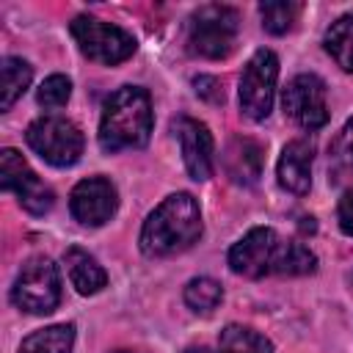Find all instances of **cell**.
Instances as JSON below:
<instances>
[{
	"instance_id": "277c9868",
	"label": "cell",
	"mask_w": 353,
	"mask_h": 353,
	"mask_svg": "<svg viewBox=\"0 0 353 353\" xmlns=\"http://www.w3.org/2000/svg\"><path fill=\"white\" fill-rule=\"evenodd\" d=\"M237 11L232 6H221V3H210L201 6L190 14L188 19V50L193 55L201 58H226L234 50L237 41Z\"/></svg>"
},
{
	"instance_id": "d6986e66",
	"label": "cell",
	"mask_w": 353,
	"mask_h": 353,
	"mask_svg": "<svg viewBox=\"0 0 353 353\" xmlns=\"http://www.w3.org/2000/svg\"><path fill=\"white\" fill-rule=\"evenodd\" d=\"M218 353H273V345L245 325H226L218 336Z\"/></svg>"
},
{
	"instance_id": "ba28073f",
	"label": "cell",
	"mask_w": 353,
	"mask_h": 353,
	"mask_svg": "<svg viewBox=\"0 0 353 353\" xmlns=\"http://www.w3.org/2000/svg\"><path fill=\"white\" fill-rule=\"evenodd\" d=\"M279 80V58L270 50H256L240 74V110L262 121L273 110V94Z\"/></svg>"
},
{
	"instance_id": "6da1fadb",
	"label": "cell",
	"mask_w": 353,
	"mask_h": 353,
	"mask_svg": "<svg viewBox=\"0 0 353 353\" xmlns=\"http://www.w3.org/2000/svg\"><path fill=\"white\" fill-rule=\"evenodd\" d=\"M229 268L237 276H306L317 270V256L298 240H284L270 226H256L245 232L229 248Z\"/></svg>"
},
{
	"instance_id": "484cf974",
	"label": "cell",
	"mask_w": 353,
	"mask_h": 353,
	"mask_svg": "<svg viewBox=\"0 0 353 353\" xmlns=\"http://www.w3.org/2000/svg\"><path fill=\"white\" fill-rule=\"evenodd\" d=\"M188 353H215V350H210V347H190Z\"/></svg>"
},
{
	"instance_id": "ffe728a7",
	"label": "cell",
	"mask_w": 353,
	"mask_h": 353,
	"mask_svg": "<svg viewBox=\"0 0 353 353\" xmlns=\"http://www.w3.org/2000/svg\"><path fill=\"white\" fill-rule=\"evenodd\" d=\"M223 298V290L215 279H207V276H199V279H190L188 287H185V303L196 312V314H210L215 312V306L221 303Z\"/></svg>"
},
{
	"instance_id": "3957f363",
	"label": "cell",
	"mask_w": 353,
	"mask_h": 353,
	"mask_svg": "<svg viewBox=\"0 0 353 353\" xmlns=\"http://www.w3.org/2000/svg\"><path fill=\"white\" fill-rule=\"evenodd\" d=\"M152 135V99L138 85H121L102 105L99 146L105 152L141 149Z\"/></svg>"
},
{
	"instance_id": "44dd1931",
	"label": "cell",
	"mask_w": 353,
	"mask_h": 353,
	"mask_svg": "<svg viewBox=\"0 0 353 353\" xmlns=\"http://www.w3.org/2000/svg\"><path fill=\"white\" fill-rule=\"evenodd\" d=\"M298 14H301V6H298V3H290V0H287V3H284V0H279V3H259L262 28H265L268 33H276V36L287 33V30L295 25Z\"/></svg>"
},
{
	"instance_id": "cb8c5ba5",
	"label": "cell",
	"mask_w": 353,
	"mask_h": 353,
	"mask_svg": "<svg viewBox=\"0 0 353 353\" xmlns=\"http://www.w3.org/2000/svg\"><path fill=\"white\" fill-rule=\"evenodd\" d=\"M193 85H196V94H201V97H207L210 102H221V99H223V88H221V83H218L215 77H207V74H199V77L193 80Z\"/></svg>"
},
{
	"instance_id": "7402d4cb",
	"label": "cell",
	"mask_w": 353,
	"mask_h": 353,
	"mask_svg": "<svg viewBox=\"0 0 353 353\" xmlns=\"http://www.w3.org/2000/svg\"><path fill=\"white\" fill-rule=\"evenodd\" d=\"M69 97H72V83H69V77H63V74H50V77L39 85V91H36V102H39L44 110L63 108V105L69 102Z\"/></svg>"
},
{
	"instance_id": "7c38bea8",
	"label": "cell",
	"mask_w": 353,
	"mask_h": 353,
	"mask_svg": "<svg viewBox=\"0 0 353 353\" xmlns=\"http://www.w3.org/2000/svg\"><path fill=\"white\" fill-rule=\"evenodd\" d=\"M174 130H176V138L182 146V160H185L188 174L196 182L210 179V174H212V135H210L207 124H201L199 119L182 116L174 124Z\"/></svg>"
},
{
	"instance_id": "d4e9b609",
	"label": "cell",
	"mask_w": 353,
	"mask_h": 353,
	"mask_svg": "<svg viewBox=\"0 0 353 353\" xmlns=\"http://www.w3.org/2000/svg\"><path fill=\"white\" fill-rule=\"evenodd\" d=\"M336 218H339V229L353 237V190H347V193L339 199Z\"/></svg>"
},
{
	"instance_id": "8992f818",
	"label": "cell",
	"mask_w": 353,
	"mask_h": 353,
	"mask_svg": "<svg viewBox=\"0 0 353 353\" xmlns=\"http://www.w3.org/2000/svg\"><path fill=\"white\" fill-rule=\"evenodd\" d=\"M30 149L50 165L55 168H66L74 165L83 154V132L74 121L63 119V116H41L36 121H30L28 132H25Z\"/></svg>"
},
{
	"instance_id": "ac0fdd59",
	"label": "cell",
	"mask_w": 353,
	"mask_h": 353,
	"mask_svg": "<svg viewBox=\"0 0 353 353\" xmlns=\"http://www.w3.org/2000/svg\"><path fill=\"white\" fill-rule=\"evenodd\" d=\"M325 50L345 72H353V11L331 22L325 30Z\"/></svg>"
},
{
	"instance_id": "9a60e30c",
	"label": "cell",
	"mask_w": 353,
	"mask_h": 353,
	"mask_svg": "<svg viewBox=\"0 0 353 353\" xmlns=\"http://www.w3.org/2000/svg\"><path fill=\"white\" fill-rule=\"evenodd\" d=\"M63 265H66V273H69V281L72 287L80 292V295H97L105 284H108V273L105 268L83 248L72 245L63 251Z\"/></svg>"
},
{
	"instance_id": "9c48e42d",
	"label": "cell",
	"mask_w": 353,
	"mask_h": 353,
	"mask_svg": "<svg viewBox=\"0 0 353 353\" xmlns=\"http://www.w3.org/2000/svg\"><path fill=\"white\" fill-rule=\"evenodd\" d=\"M0 185L11 190L19 199V204L33 215H44L55 204L52 188L39 179V174L17 149H3L0 154Z\"/></svg>"
},
{
	"instance_id": "4316f807",
	"label": "cell",
	"mask_w": 353,
	"mask_h": 353,
	"mask_svg": "<svg viewBox=\"0 0 353 353\" xmlns=\"http://www.w3.org/2000/svg\"><path fill=\"white\" fill-rule=\"evenodd\" d=\"M113 353H130V350H113Z\"/></svg>"
},
{
	"instance_id": "8fae6325",
	"label": "cell",
	"mask_w": 353,
	"mask_h": 353,
	"mask_svg": "<svg viewBox=\"0 0 353 353\" xmlns=\"http://www.w3.org/2000/svg\"><path fill=\"white\" fill-rule=\"evenodd\" d=\"M119 207V193L116 185L105 176H88L74 185L69 196V210L72 215L85 223V226H102L116 215Z\"/></svg>"
},
{
	"instance_id": "4fadbf2b",
	"label": "cell",
	"mask_w": 353,
	"mask_h": 353,
	"mask_svg": "<svg viewBox=\"0 0 353 353\" xmlns=\"http://www.w3.org/2000/svg\"><path fill=\"white\" fill-rule=\"evenodd\" d=\"M312 160H314V146L306 138H295L281 149L279 157V185L290 193L303 196L312 188Z\"/></svg>"
},
{
	"instance_id": "2e32d148",
	"label": "cell",
	"mask_w": 353,
	"mask_h": 353,
	"mask_svg": "<svg viewBox=\"0 0 353 353\" xmlns=\"http://www.w3.org/2000/svg\"><path fill=\"white\" fill-rule=\"evenodd\" d=\"M30 77H33V69L28 61H22L17 55L3 58V63H0V110L14 108V102L28 91Z\"/></svg>"
},
{
	"instance_id": "e0dca14e",
	"label": "cell",
	"mask_w": 353,
	"mask_h": 353,
	"mask_svg": "<svg viewBox=\"0 0 353 353\" xmlns=\"http://www.w3.org/2000/svg\"><path fill=\"white\" fill-rule=\"evenodd\" d=\"M72 345H74V325L58 323L33 331L28 339H22L19 353H72Z\"/></svg>"
},
{
	"instance_id": "5b68a950",
	"label": "cell",
	"mask_w": 353,
	"mask_h": 353,
	"mask_svg": "<svg viewBox=\"0 0 353 353\" xmlns=\"http://www.w3.org/2000/svg\"><path fill=\"white\" fill-rule=\"evenodd\" d=\"M11 301L28 314H50L61 301V273L47 256L28 259L11 287Z\"/></svg>"
},
{
	"instance_id": "5bb4252c",
	"label": "cell",
	"mask_w": 353,
	"mask_h": 353,
	"mask_svg": "<svg viewBox=\"0 0 353 353\" xmlns=\"http://www.w3.org/2000/svg\"><path fill=\"white\" fill-rule=\"evenodd\" d=\"M223 171L234 185H256L262 176V146L254 138H232L223 149Z\"/></svg>"
},
{
	"instance_id": "30bf717a",
	"label": "cell",
	"mask_w": 353,
	"mask_h": 353,
	"mask_svg": "<svg viewBox=\"0 0 353 353\" xmlns=\"http://www.w3.org/2000/svg\"><path fill=\"white\" fill-rule=\"evenodd\" d=\"M284 113L303 130H320L328 121V102H325V83L312 74H295L284 94H281Z\"/></svg>"
},
{
	"instance_id": "7a4b0ae2",
	"label": "cell",
	"mask_w": 353,
	"mask_h": 353,
	"mask_svg": "<svg viewBox=\"0 0 353 353\" xmlns=\"http://www.w3.org/2000/svg\"><path fill=\"white\" fill-rule=\"evenodd\" d=\"M201 237V210L190 193L163 199L141 229V251L146 256H171L188 251Z\"/></svg>"
},
{
	"instance_id": "603a6c76",
	"label": "cell",
	"mask_w": 353,
	"mask_h": 353,
	"mask_svg": "<svg viewBox=\"0 0 353 353\" xmlns=\"http://www.w3.org/2000/svg\"><path fill=\"white\" fill-rule=\"evenodd\" d=\"M331 154H334L336 168H339L342 174L353 176V119H347V121H345V127L339 130V135H336V141H334Z\"/></svg>"
},
{
	"instance_id": "52a82bcc",
	"label": "cell",
	"mask_w": 353,
	"mask_h": 353,
	"mask_svg": "<svg viewBox=\"0 0 353 353\" xmlns=\"http://www.w3.org/2000/svg\"><path fill=\"white\" fill-rule=\"evenodd\" d=\"M69 30H72L80 52L97 63L113 66V63L127 61L135 52V39L127 30H121L119 25H110L105 19L80 14L72 19Z\"/></svg>"
}]
</instances>
